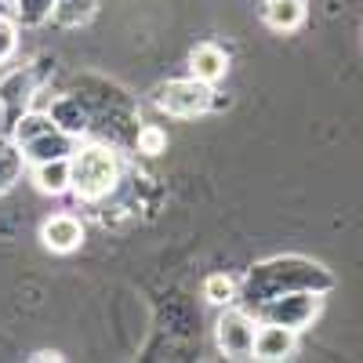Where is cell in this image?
I'll return each mask as SVG.
<instances>
[{
    "label": "cell",
    "instance_id": "obj_6",
    "mask_svg": "<svg viewBox=\"0 0 363 363\" xmlns=\"http://www.w3.org/2000/svg\"><path fill=\"white\" fill-rule=\"evenodd\" d=\"M40 240H44V247L48 251H58V255H69L80 247V240H84V225L73 218V215H55L44 222L40 229Z\"/></svg>",
    "mask_w": 363,
    "mask_h": 363
},
{
    "label": "cell",
    "instance_id": "obj_2",
    "mask_svg": "<svg viewBox=\"0 0 363 363\" xmlns=\"http://www.w3.org/2000/svg\"><path fill=\"white\" fill-rule=\"evenodd\" d=\"M320 313V294L309 287H298V291H284V294H272L265 301H258V316L265 323H284L291 330L309 327L313 316Z\"/></svg>",
    "mask_w": 363,
    "mask_h": 363
},
{
    "label": "cell",
    "instance_id": "obj_18",
    "mask_svg": "<svg viewBox=\"0 0 363 363\" xmlns=\"http://www.w3.org/2000/svg\"><path fill=\"white\" fill-rule=\"evenodd\" d=\"M15 48H18V26L8 15H0V62H8Z\"/></svg>",
    "mask_w": 363,
    "mask_h": 363
},
{
    "label": "cell",
    "instance_id": "obj_12",
    "mask_svg": "<svg viewBox=\"0 0 363 363\" xmlns=\"http://www.w3.org/2000/svg\"><path fill=\"white\" fill-rule=\"evenodd\" d=\"M51 120H55V128H62V131H69L77 138L87 131V113H84L80 99H62L51 109Z\"/></svg>",
    "mask_w": 363,
    "mask_h": 363
},
{
    "label": "cell",
    "instance_id": "obj_7",
    "mask_svg": "<svg viewBox=\"0 0 363 363\" xmlns=\"http://www.w3.org/2000/svg\"><path fill=\"white\" fill-rule=\"evenodd\" d=\"M294 335L298 330L284 323H265L255 330V356L258 359H287L294 352Z\"/></svg>",
    "mask_w": 363,
    "mask_h": 363
},
{
    "label": "cell",
    "instance_id": "obj_11",
    "mask_svg": "<svg viewBox=\"0 0 363 363\" xmlns=\"http://www.w3.org/2000/svg\"><path fill=\"white\" fill-rule=\"evenodd\" d=\"M99 11V0H55L51 4V15L58 26L66 29H77V26H87Z\"/></svg>",
    "mask_w": 363,
    "mask_h": 363
},
{
    "label": "cell",
    "instance_id": "obj_3",
    "mask_svg": "<svg viewBox=\"0 0 363 363\" xmlns=\"http://www.w3.org/2000/svg\"><path fill=\"white\" fill-rule=\"evenodd\" d=\"M153 102L157 109L171 113V116H200L215 106V91L211 84L196 80V77H186V80H167L153 91Z\"/></svg>",
    "mask_w": 363,
    "mask_h": 363
},
{
    "label": "cell",
    "instance_id": "obj_5",
    "mask_svg": "<svg viewBox=\"0 0 363 363\" xmlns=\"http://www.w3.org/2000/svg\"><path fill=\"white\" fill-rule=\"evenodd\" d=\"M26 160H33V164H44V160H62V157H73L77 153V135L62 131V128H51L44 135H37L33 142H26Z\"/></svg>",
    "mask_w": 363,
    "mask_h": 363
},
{
    "label": "cell",
    "instance_id": "obj_10",
    "mask_svg": "<svg viewBox=\"0 0 363 363\" xmlns=\"http://www.w3.org/2000/svg\"><path fill=\"white\" fill-rule=\"evenodd\" d=\"M265 22L280 33H291L306 22V4L301 0H265Z\"/></svg>",
    "mask_w": 363,
    "mask_h": 363
},
{
    "label": "cell",
    "instance_id": "obj_13",
    "mask_svg": "<svg viewBox=\"0 0 363 363\" xmlns=\"http://www.w3.org/2000/svg\"><path fill=\"white\" fill-rule=\"evenodd\" d=\"M22 160H26V157L18 153V145L0 138V193L11 189V182H15L18 171H22Z\"/></svg>",
    "mask_w": 363,
    "mask_h": 363
},
{
    "label": "cell",
    "instance_id": "obj_9",
    "mask_svg": "<svg viewBox=\"0 0 363 363\" xmlns=\"http://www.w3.org/2000/svg\"><path fill=\"white\" fill-rule=\"evenodd\" d=\"M33 182H37V189H40V193H48V196H62V193L69 189V157L37 164Z\"/></svg>",
    "mask_w": 363,
    "mask_h": 363
},
{
    "label": "cell",
    "instance_id": "obj_16",
    "mask_svg": "<svg viewBox=\"0 0 363 363\" xmlns=\"http://www.w3.org/2000/svg\"><path fill=\"white\" fill-rule=\"evenodd\" d=\"M15 15H18V22L22 26H40L48 15H51V4L55 0H15Z\"/></svg>",
    "mask_w": 363,
    "mask_h": 363
},
{
    "label": "cell",
    "instance_id": "obj_15",
    "mask_svg": "<svg viewBox=\"0 0 363 363\" xmlns=\"http://www.w3.org/2000/svg\"><path fill=\"white\" fill-rule=\"evenodd\" d=\"M203 294H207V301H215V306H229L233 294H236V284L225 277V272H215V277H207Z\"/></svg>",
    "mask_w": 363,
    "mask_h": 363
},
{
    "label": "cell",
    "instance_id": "obj_1",
    "mask_svg": "<svg viewBox=\"0 0 363 363\" xmlns=\"http://www.w3.org/2000/svg\"><path fill=\"white\" fill-rule=\"evenodd\" d=\"M120 164L106 145H84L69 157V189L80 200H102L116 189Z\"/></svg>",
    "mask_w": 363,
    "mask_h": 363
},
{
    "label": "cell",
    "instance_id": "obj_17",
    "mask_svg": "<svg viewBox=\"0 0 363 363\" xmlns=\"http://www.w3.org/2000/svg\"><path fill=\"white\" fill-rule=\"evenodd\" d=\"M138 153H145V157H160V153H167V131H160V128H142L138 131Z\"/></svg>",
    "mask_w": 363,
    "mask_h": 363
},
{
    "label": "cell",
    "instance_id": "obj_8",
    "mask_svg": "<svg viewBox=\"0 0 363 363\" xmlns=\"http://www.w3.org/2000/svg\"><path fill=\"white\" fill-rule=\"evenodd\" d=\"M225 69H229V58H225V51L215 48V44H200V48L189 55V73H193L196 80H203V84H218V80L225 77Z\"/></svg>",
    "mask_w": 363,
    "mask_h": 363
},
{
    "label": "cell",
    "instance_id": "obj_14",
    "mask_svg": "<svg viewBox=\"0 0 363 363\" xmlns=\"http://www.w3.org/2000/svg\"><path fill=\"white\" fill-rule=\"evenodd\" d=\"M51 128H55L51 116H40V113L18 116V120H15V138H18V145H26V142H33L37 135H44V131H51Z\"/></svg>",
    "mask_w": 363,
    "mask_h": 363
},
{
    "label": "cell",
    "instance_id": "obj_4",
    "mask_svg": "<svg viewBox=\"0 0 363 363\" xmlns=\"http://www.w3.org/2000/svg\"><path fill=\"white\" fill-rule=\"evenodd\" d=\"M218 349L229 359H251L255 356V320L240 309H225L218 316Z\"/></svg>",
    "mask_w": 363,
    "mask_h": 363
}]
</instances>
